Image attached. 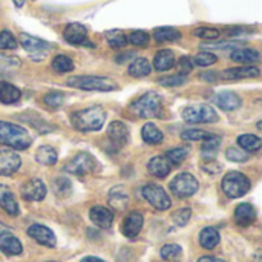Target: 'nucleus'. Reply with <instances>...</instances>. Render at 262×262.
Returning <instances> with one entry per match:
<instances>
[{"label":"nucleus","mask_w":262,"mask_h":262,"mask_svg":"<svg viewBox=\"0 0 262 262\" xmlns=\"http://www.w3.org/2000/svg\"><path fill=\"white\" fill-rule=\"evenodd\" d=\"M104 120H106V112L101 106H92V107L74 112L71 115V123L74 129L80 132L100 130L103 127Z\"/></svg>","instance_id":"obj_1"},{"label":"nucleus","mask_w":262,"mask_h":262,"mask_svg":"<svg viewBox=\"0 0 262 262\" xmlns=\"http://www.w3.org/2000/svg\"><path fill=\"white\" fill-rule=\"evenodd\" d=\"M31 143L32 138L25 127L9 121H0V144L9 146L15 150H25Z\"/></svg>","instance_id":"obj_2"},{"label":"nucleus","mask_w":262,"mask_h":262,"mask_svg":"<svg viewBox=\"0 0 262 262\" xmlns=\"http://www.w3.org/2000/svg\"><path fill=\"white\" fill-rule=\"evenodd\" d=\"M130 112L140 118H155L163 114V101L157 92H146L130 104Z\"/></svg>","instance_id":"obj_3"},{"label":"nucleus","mask_w":262,"mask_h":262,"mask_svg":"<svg viewBox=\"0 0 262 262\" xmlns=\"http://www.w3.org/2000/svg\"><path fill=\"white\" fill-rule=\"evenodd\" d=\"M68 86L83 89V91H98V92H109L117 89V83L107 77H97V75H77L68 78Z\"/></svg>","instance_id":"obj_4"},{"label":"nucleus","mask_w":262,"mask_h":262,"mask_svg":"<svg viewBox=\"0 0 262 262\" xmlns=\"http://www.w3.org/2000/svg\"><path fill=\"white\" fill-rule=\"evenodd\" d=\"M223 190L229 198H241L250 190V180L241 172H229L223 178Z\"/></svg>","instance_id":"obj_5"},{"label":"nucleus","mask_w":262,"mask_h":262,"mask_svg":"<svg viewBox=\"0 0 262 262\" xmlns=\"http://www.w3.org/2000/svg\"><path fill=\"white\" fill-rule=\"evenodd\" d=\"M183 118L187 123H213L218 120V114L209 104H192L183 111Z\"/></svg>","instance_id":"obj_6"},{"label":"nucleus","mask_w":262,"mask_h":262,"mask_svg":"<svg viewBox=\"0 0 262 262\" xmlns=\"http://www.w3.org/2000/svg\"><path fill=\"white\" fill-rule=\"evenodd\" d=\"M170 190L178 198H189L198 190V180L190 173H180L172 180Z\"/></svg>","instance_id":"obj_7"},{"label":"nucleus","mask_w":262,"mask_h":262,"mask_svg":"<svg viewBox=\"0 0 262 262\" xmlns=\"http://www.w3.org/2000/svg\"><path fill=\"white\" fill-rule=\"evenodd\" d=\"M143 196L157 210H167L172 206V201H170L169 195L158 184H146L143 187Z\"/></svg>","instance_id":"obj_8"},{"label":"nucleus","mask_w":262,"mask_h":262,"mask_svg":"<svg viewBox=\"0 0 262 262\" xmlns=\"http://www.w3.org/2000/svg\"><path fill=\"white\" fill-rule=\"evenodd\" d=\"M18 41L20 45L23 46V49L26 52H29V55L35 60L38 58H43L48 52V49L51 48L48 41L41 40V38H37L34 35H29V34H25L21 32L20 37H18Z\"/></svg>","instance_id":"obj_9"},{"label":"nucleus","mask_w":262,"mask_h":262,"mask_svg":"<svg viewBox=\"0 0 262 262\" xmlns=\"http://www.w3.org/2000/svg\"><path fill=\"white\" fill-rule=\"evenodd\" d=\"M94 167H95L94 157L91 154L80 152L64 166V170L69 173H74V175H86V173L92 172Z\"/></svg>","instance_id":"obj_10"},{"label":"nucleus","mask_w":262,"mask_h":262,"mask_svg":"<svg viewBox=\"0 0 262 262\" xmlns=\"http://www.w3.org/2000/svg\"><path fill=\"white\" fill-rule=\"evenodd\" d=\"M21 158L11 149H0V175L9 177L20 169Z\"/></svg>","instance_id":"obj_11"},{"label":"nucleus","mask_w":262,"mask_h":262,"mask_svg":"<svg viewBox=\"0 0 262 262\" xmlns=\"http://www.w3.org/2000/svg\"><path fill=\"white\" fill-rule=\"evenodd\" d=\"M20 193L28 201H41L46 196V186L41 180L32 178L21 186Z\"/></svg>","instance_id":"obj_12"},{"label":"nucleus","mask_w":262,"mask_h":262,"mask_svg":"<svg viewBox=\"0 0 262 262\" xmlns=\"http://www.w3.org/2000/svg\"><path fill=\"white\" fill-rule=\"evenodd\" d=\"M28 235L32 239H35L38 244H41L45 247H49V249L55 247V244H57V239H55L54 232L51 229H48L46 226H41V224H32V226H29Z\"/></svg>","instance_id":"obj_13"},{"label":"nucleus","mask_w":262,"mask_h":262,"mask_svg":"<svg viewBox=\"0 0 262 262\" xmlns=\"http://www.w3.org/2000/svg\"><path fill=\"white\" fill-rule=\"evenodd\" d=\"M213 101L218 107H221L223 111H227V112L236 111L241 106V97L232 91H224V92L216 94L213 97Z\"/></svg>","instance_id":"obj_14"},{"label":"nucleus","mask_w":262,"mask_h":262,"mask_svg":"<svg viewBox=\"0 0 262 262\" xmlns=\"http://www.w3.org/2000/svg\"><path fill=\"white\" fill-rule=\"evenodd\" d=\"M143 223H144V220H143V215L141 213H138V212H130L126 218H124V221H123V235L124 236H127V238H135V236H138V233L141 232V229H143Z\"/></svg>","instance_id":"obj_15"},{"label":"nucleus","mask_w":262,"mask_h":262,"mask_svg":"<svg viewBox=\"0 0 262 262\" xmlns=\"http://www.w3.org/2000/svg\"><path fill=\"white\" fill-rule=\"evenodd\" d=\"M0 252L9 256H17L23 252L21 243L11 232H0Z\"/></svg>","instance_id":"obj_16"},{"label":"nucleus","mask_w":262,"mask_h":262,"mask_svg":"<svg viewBox=\"0 0 262 262\" xmlns=\"http://www.w3.org/2000/svg\"><path fill=\"white\" fill-rule=\"evenodd\" d=\"M63 37L71 45H83L88 37V29L81 23H69L64 28Z\"/></svg>","instance_id":"obj_17"},{"label":"nucleus","mask_w":262,"mask_h":262,"mask_svg":"<svg viewBox=\"0 0 262 262\" xmlns=\"http://www.w3.org/2000/svg\"><path fill=\"white\" fill-rule=\"evenodd\" d=\"M89 218L97 227L109 229L112 226V221H114V213L103 206H95L89 210Z\"/></svg>","instance_id":"obj_18"},{"label":"nucleus","mask_w":262,"mask_h":262,"mask_svg":"<svg viewBox=\"0 0 262 262\" xmlns=\"http://www.w3.org/2000/svg\"><path fill=\"white\" fill-rule=\"evenodd\" d=\"M107 135L117 146H126L129 141V129L123 121H112L107 127Z\"/></svg>","instance_id":"obj_19"},{"label":"nucleus","mask_w":262,"mask_h":262,"mask_svg":"<svg viewBox=\"0 0 262 262\" xmlns=\"http://www.w3.org/2000/svg\"><path fill=\"white\" fill-rule=\"evenodd\" d=\"M235 221L241 227H249L256 221V210L252 204L243 203L235 209Z\"/></svg>","instance_id":"obj_20"},{"label":"nucleus","mask_w":262,"mask_h":262,"mask_svg":"<svg viewBox=\"0 0 262 262\" xmlns=\"http://www.w3.org/2000/svg\"><path fill=\"white\" fill-rule=\"evenodd\" d=\"M0 207L11 216H17L18 215V204L14 198V193L11 192V189L5 184H0Z\"/></svg>","instance_id":"obj_21"},{"label":"nucleus","mask_w":262,"mask_h":262,"mask_svg":"<svg viewBox=\"0 0 262 262\" xmlns=\"http://www.w3.org/2000/svg\"><path fill=\"white\" fill-rule=\"evenodd\" d=\"M259 75V69L256 66H243V68H232L226 69L221 77L224 80H243V78H255Z\"/></svg>","instance_id":"obj_22"},{"label":"nucleus","mask_w":262,"mask_h":262,"mask_svg":"<svg viewBox=\"0 0 262 262\" xmlns=\"http://www.w3.org/2000/svg\"><path fill=\"white\" fill-rule=\"evenodd\" d=\"M175 66V54L170 49L160 51L154 58V68L160 72L170 71Z\"/></svg>","instance_id":"obj_23"},{"label":"nucleus","mask_w":262,"mask_h":262,"mask_svg":"<svg viewBox=\"0 0 262 262\" xmlns=\"http://www.w3.org/2000/svg\"><path fill=\"white\" fill-rule=\"evenodd\" d=\"M147 170L157 178H166L170 173V163L164 157H154L147 164Z\"/></svg>","instance_id":"obj_24"},{"label":"nucleus","mask_w":262,"mask_h":262,"mask_svg":"<svg viewBox=\"0 0 262 262\" xmlns=\"http://www.w3.org/2000/svg\"><path fill=\"white\" fill-rule=\"evenodd\" d=\"M21 97V92L18 88H15L14 84L11 83H6V81H2L0 83V101L5 103V104H14L20 100Z\"/></svg>","instance_id":"obj_25"},{"label":"nucleus","mask_w":262,"mask_h":262,"mask_svg":"<svg viewBox=\"0 0 262 262\" xmlns=\"http://www.w3.org/2000/svg\"><path fill=\"white\" fill-rule=\"evenodd\" d=\"M230 58L236 63H256L259 60V52L250 48H238L230 54Z\"/></svg>","instance_id":"obj_26"},{"label":"nucleus","mask_w":262,"mask_h":262,"mask_svg":"<svg viewBox=\"0 0 262 262\" xmlns=\"http://www.w3.org/2000/svg\"><path fill=\"white\" fill-rule=\"evenodd\" d=\"M109 203L117 210H124L126 206H127V203H129V195H127L126 189L123 186L114 187L111 190V193H109Z\"/></svg>","instance_id":"obj_27"},{"label":"nucleus","mask_w":262,"mask_h":262,"mask_svg":"<svg viewBox=\"0 0 262 262\" xmlns=\"http://www.w3.org/2000/svg\"><path fill=\"white\" fill-rule=\"evenodd\" d=\"M200 244L206 250H213L220 244V233L213 227H206L200 233Z\"/></svg>","instance_id":"obj_28"},{"label":"nucleus","mask_w":262,"mask_h":262,"mask_svg":"<svg viewBox=\"0 0 262 262\" xmlns=\"http://www.w3.org/2000/svg\"><path fill=\"white\" fill-rule=\"evenodd\" d=\"M141 137L147 144H160L164 140L163 132L154 124V123H146L141 130Z\"/></svg>","instance_id":"obj_29"},{"label":"nucleus","mask_w":262,"mask_h":262,"mask_svg":"<svg viewBox=\"0 0 262 262\" xmlns=\"http://www.w3.org/2000/svg\"><path fill=\"white\" fill-rule=\"evenodd\" d=\"M129 75L132 77H137V78H141V77H146L150 74L152 71V66L149 63L147 58H135L130 64H129Z\"/></svg>","instance_id":"obj_30"},{"label":"nucleus","mask_w":262,"mask_h":262,"mask_svg":"<svg viewBox=\"0 0 262 262\" xmlns=\"http://www.w3.org/2000/svg\"><path fill=\"white\" fill-rule=\"evenodd\" d=\"M35 160L43 164V166H52L57 163L58 160V155H57V150L51 146H41L37 149L35 152Z\"/></svg>","instance_id":"obj_31"},{"label":"nucleus","mask_w":262,"mask_h":262,"mask_svg":"<svg viewBox=\"0 0 262 262\" xmlns=\"http://www.w3.org/2000/svg\"><path fill=\"white\" fill-rule=\"evenodd\" d=\"M154 38L158 43H163V41H177V40L181 38V32L177 28H170V26L157 28L154 31Z\"/></svg>","instance_id":"obj_32"},{"label":"nucleus","mask_w":262,"mask_h":262,"mask_svg":"<svg viewBox=\"0 0 262 262\" xmlns=\"http://www.w3.org/2000/svg\"><path fill=\"white\" fill-rule=\"evenodd\" d=\"M238 144L244 149V150H249V152H256L262 147V140L256 135H252V134H243L238 137Z\"/></svg>","instance_id":"obj_33"},{"label":"nucleus","mask_w":262,"mask_h":262,"mask_svg":"<svg viewBox=\"0 0 262 262\" xmlns=\"http://www.w3.org/2000/svg\"><path fill=\"white\" fill-rule=\"evenodd\" d=\"M106 40L109 43L111 48H124L127 45V37L124 32H121L120 29H114V31H107L106 32Z\"/></svg>","instance_id":"obj_34"},{"label":"nucleus","mask_w":262,"mask_h":262,"mask_svg":"<svg viewBox=\"0 0 262 262\" xmlns=\"http://www.w3.org/2000/svg\"><path fill=\"white\" fill-rule=\"evenodd\" d=\"M52 69L58 74H66L74 69V61L66 55H57L52 60Z\"/></svg>","instance_id":"obj_35"},{"label":"nucleus","mask_w":262,"mask_h":262,"mask_svg":"<svg viewBox=\"0 0 262 262\" xmlns=\"http://www.w3.org/2000/svg\"><path fill=\"white\" fill-rule=\"evenodd\" d=\"M52 187H54V192L57 193V196H60V198L69 196V195H71V192H72L71 181H69V180H66V178H63V177H61V178L54 180Z\"/></svg>","instance_id":"obj_36"},{"label":"nucleus","mask_w":262,"mask_h":262,"mask_svg":"<svg viewBox=\"0 0 262 262\" xmlns=\"http://www.w3.org/2000/svg\"><path fill=\"white\" fill-rule=\"evenodd\" d=\"M212 134L210 132H206V130H201V129H187L181 134L183 140H189V141H204L210 137Z\"/></svg>","instance_id":"obj_37"},{"label":"nucleus","mask_w":262,"mask_h":262,"mask_svg":"<svg viewBox=\"0 0 262 262\" xmlns=\"http://www.w3.org/2000/svg\"><path fill=\"white\" fill-rule=\"evenodd\" d=\"M187 155H189V149H186V147H175V149H172V150H169L166 154V160L172 161L175 164H180V163H183L187 158Z\"/></svg>","instance_id":"obj_38"},{"label":"nucleus","mask_w":262,"mask_h":262,"mask_svg":"<svg viewBox=\"0 0 262 262\" xmlns=\"http://www.w3.org/2000/svg\"><path fill=\"white\" fill-rule=\"evenodd\" d=\"M129 41H130L134 46L144 48V46H147V45H149L150 37H149V34H147V32H144V31H134V32H130V34H129Z\"/></svg>","instance_id":"obj_39"},{"label":"nucleus","mask_w":262,"mask_h":262,"mask_svg":"<svg viewBox=\"0 0 262 262\" xmlns=\"http://www.w3.org/2000/svg\"><path fill=\"white\" fill-rule=\"evenodd\" d=\"M226 157H227V160H230L233 163H244L249 160V154L246 150H243L241 147H229L226 150Z\"/></svg>","instance_id":"obj_40"},{"label":"nucleus","mask_w":262,"mask_h":262,"mask_svg":"<svg viewBox=\"0 0 262 262\" xmlns=\"http://www.w3.org/2000/svg\"><path fill=\"white\" fill-rule=\"evenodd\" d=\"M183 253L181 247L177 246V244H167L161 249V258L166 259V261H172V259H177L180 258Z\"/></svg>","instance_id":"obj_41"},{"label":"nucleus","mask_w":262,"mask_h":262,"mask_svg":"<svg viewBox=\"0 0 262 262\" xmlns=\"http://www.w3.org/2000/svg\"><path fill=\"white\" fill-rule=\"evenodd\" d=\"M216 55L215 54H212V52H207V51H204V52H200V54H196L195 55V58L192 60L195 64H198V66H210V64H213V63H216Z\"/></svg>","instance_id":"obj_42"},{"label":"nucleus","mask_w":262,"mask_h":262,"mask_svg":"<svg viewBox=\"0 0 262 262\" xmlns=\"http://www.w3.org/2000/svg\"><path fill=\"white\" fill-rule=\"evenodd\" d=\"M187 81L186 75H181V74H177V75H169V77H164V78H160L158 83L161 86H166V88H175V86H181Z\"/></svg>","instance_id":"obj_43"},{"label":"nucleus","mask_w":262,"mask_h":262,"mask_svg":"<svg viewBox=\"0 0 262 262\" xmlns=\"http://www.w3.org/2000/svg\"><path fill=\"white\" fill-rule=\"evenodd\" d=\"M17 48V40H15V37L8 31V29H5V31H2L0 32V49H15Z\"/></svg>","instance_id":"obj_44"},{"label":"nucleus","mask_w":262,"mask_h":262,"mask_svg":"<svg viewBox=\"0 0 262 262\" xmlns=\"http://www.w3.org/2000/svg\"><path fill=\"white\" fill-rule=\"evenodd\" d=\"M190 216H192V210H190L189 207H184V209L177 210V212L172 215V220H173V223H175L177 226L183 227V226H186V224L189 223Z\"/></svg>","instance_id":"obj_45"},{"label":"nucleus","mask_w":262,"mask_h":262,"mask_svg":"<svg viewBox=\"0 0 262 262\" xmlns=\"http://www.w3.org/2000/svg\"><path fill=\"white\" fill-rule=\"evenodd\" d=\"M43 101L49 107H58L64 101V95L61 92H49L43 97Z\"/></svg>","instance_id":"obj_46"},{"label":"nucleus","mask_w":262,"mask_h":262,"mask_svg":"<svg viewBox=\"0 0 262 262\" xmlns=\"http://www.w3.org/2000/svg\"><path fill=\"white\" fill-rule=\"evenodd\" d=\"M193 34L200 38H206V40H215L220 37V31L215 29V28H207V26H203V28H196L193 31Z\"/></svg>","instance_id":"obj_47"},{"label":"nucleus","mask_w":262,"mask_h":262,"mask_svg":"<svg viewBox=\"0 0 262 262\" xmlns=\"http://www.w3.org/2000/svg\"><path fill=\"white\" fill-rule=\"evenodd\" d=\"M241 43L238 41H223V43H209L203 45L204 49H238Z\"/></svg>","instance_id":"obj_48"},{"label":"nucleus","mask_w":262,"mask_h":262,"mask_svg":"<svg viewBox=\"0 0 262 262\" xmlns=\"http://www.w3.org/2000/svg\"><path fill=\"white\" fill-rule=\"evenodd\" d=\"M178 69L181 75H187L192 69H193V61L189 57H181L178 60Z\"/></svg>","instance_id":"obj_49"},{"label":"nucleus","mask_w":262,"mask_h":262,"mask_svg":"<svg viewBox=\"0 0 262 262\" xmlns=\"http://www.w3.org/2000/svg\"><path fill=\"white\" fill-rule=\"evenodd\" d=\"M216 74L215 72H204V74H201V78H204V80H209V81H215L216 80Z\"/></svg>","instance_id":"obj_50"},{"label":"nucleus","mask_w":262,"mask_h":262,"mask_svg":"<svg viewBox=\"0 0 262 262\" xmlns=\"http://www.w3.org/2000/svg\"><path fill=\"white\" fill-rule=\"evenodd\" d=\"M198 262H226L223 261V259H218V258H212V256H203V258H200Z\"/></svg>","instance_id":"obj_51"},{"label":"nucleus","mask_w":262,"mask_h":262,"mask_svg":"<svg viewBox=\"0 0 262 262\" xmlns=\"http://www.w3.org/2000/svg\"><path fill=\"white\" fill-rule=\"evenodd\" d=\"M80 262H106V261H103V259H100V258H97V256H86V258H83Z\"/></svg>","instance_id":"obj_52"},{"label":"nucleus","mask_w":262,"mask_h":262,"mask_svg":"<svg viewBox=\"0 0 262 262\" xmlns=\"http://www.w3.org/2000/svg\"><path fill=\"white\" fill-rule=\"evenodd\" d=\"M130 57H134V52H127V54H124L123 57H117V61H118V63H123V60H129Z\"/></svg>","instance_id":"obj_53"},{"label":"nucleus","mask_w":262,"mask_h":262,"mask_svg":"<svg viewBox=\"0 0 262 262\" xmlns=\"http://www.w3.org/2000/svg\"><path fill=\"white\" fill-rule=\"evenodd\" d=\"M14 2V5L17 6V8H21L23 5H25V0H12Z\"/></svg>","instance_id":"obj_54"}]
</instances>
